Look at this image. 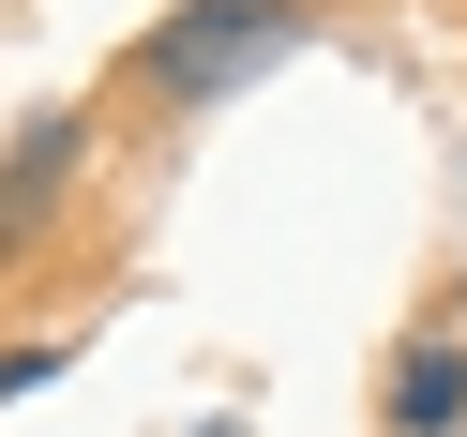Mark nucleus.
I'll return each instance as SVG.
<instances>
[{"instance_id":"f257e3e1","label":"nucleus","mask_w":467,"mask_h":437,"mask_svg":"<svg viewBox=\"0 0 467 437\" xmlns=\"http://www.w3.org/2000/svg\"><path fill=\"white\" fill-rule=\"evenodd\" d=\"M302 46V0H182L151 46H136V91L151 106H212V91H242L256 61H286Z\"/></svg>"},{"instance_id":"f03ea898","label":"nucleus","mask_w":467,"mask_h":437,"mask_svg":"<svg viewBox=\"0 0 467 437\" xmlns=\"http://www.w3.org/2000/svg\"><path fill=\"white\" fill-rule=\"evenodd\" d=\"M76 166H91V121H76V106H46V121L0 151V256H16V242H46V212H61V182H76Z\"/></svg>"},{"instance_id":"7ed1b4c3","label":"nucleus","mask_w":467,"mask_h":437,"mask_svg":"<svg viewBox=\"0 0 467 437\" xmlns=\"http://www.w3.org/2000/svg\"><path fill=\"white\" fill-rule=\"evenodd\" d=\"M377 407H392V437H467V332H407Z\"/></svg>"},{"instance_id":"20e7f679","label":"nucleus","mask_w":467,"mask_h":437,"mask_svg":"<svg viewBox=\"0 0 467 437\" xmlns=\"http://www.w3.org/2000/svg\"><path fill=\"white\" fill-rule=\"evenodd\" d=\"M46 377H61V332H46V347H0V407H16V392H46Z\"/></svg>"}]
</instances>
